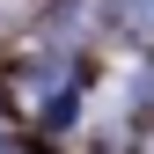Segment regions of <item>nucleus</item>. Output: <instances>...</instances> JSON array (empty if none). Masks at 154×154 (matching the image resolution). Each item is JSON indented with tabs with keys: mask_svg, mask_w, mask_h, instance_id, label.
I'll return each instance as SVG.
<instances>
[{
	"mask_svg": "<svg viewBox=\"0 0 154 154\" xmlns=\"http://www.w3.org/2000/svg\"><path fill=\"white\" fill-rule=\"evenodd\" d=\"M73 81H81V66L66 59V51H37V59H22L8 73V103H22L29 118H66V103H73Z\"/></svg>",
	"mask_w": 154,
	"mask_h": 154,
	"instance_id": "f257e3e1",
	"label": "nucleus"
},
{
	"mask_svg": "<svg viewBox=\"0 0 154 154\" xmlns=\"http://www.w3.org/2000/svg\"><path fill=\"white\" fill-rule=\"evenodd\" d=\"M110 22H118L132 44H154V0H110Z\"/></svg>",
	"mask_w": 154,
	"mask_h": 154,
	"instance_id": "f03ea898",
	"label": "nucleus"
}]
</instances>
